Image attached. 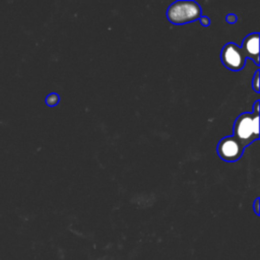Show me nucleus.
I'll return each mask as SVG.
<instances>
[{
	"label": "nucleus",
	"instance_id": "obj_1",
	"mask_svg": "<svg viewBox=\"0 0 260 260\" xmlns=\"http://www.w3.org/2000/svg\"><path fill=\"white\" fill-rule=\"evenodd\" d=\"M259 104H254V113L241 114L234 124V137L243 147L259 138Z\"/></svg>",
	"mask_w": 260,
	"mask_h": 260
},
{
	"label": "nucleus",
	"instance_id": "obj_2",
	"mask_svg": "<svg viewBox=\"0 0 260 260\" xmlns=\"http://www.w3.org/2000/svg\"><path fill=\"white\" fill-rule=\"evenodd\" d=\"M200 16L201 9L195 1H176L167 10L168 19L176 25L194 21Z\"/></svg>",
	"mask_w": 260,
	"mask_h": 260
},
{
	"label": "nucleus",
	"instance_id": "obj_3",
	"mask_svg": "<svg viewBox=\"0 0 260 260\" xmlns=\"http://www.w3.org/2000/svg\"><path fill=\"white\" fill-rule=\"evenodd\" d=\"M220 59L226 68L234 71L241 70L246 63V58L243 55L240 47L234 43H228L223 46Z\"/></svg>",
	"mask_w": 260,
	"mask_h": 260
},
{
	"label": "nucleus",
	"instance_id": "obj_10",
	"mask_svg": "<svg viewBox=\"0 0 260 260\" xmlns=\"http://www.w3.org/2000/svg\"><path fill=\"white\" fill-rule=\"evenodd\" d=\"M254 211L257 215H259V198H257L254 202Z\"/></svg>",
	"mask_w": 260,
	"mask_h": 260
},
{
	"label": "nucleus",
	"instance_id": "obj_6",
	"mask_svg": "<svg viewBox=\"0 0 260 260\" xmlns=\"http://www.w3.org/2000/svg\"><path fill=\"white\" fill-rule=\"evenodd\" d=\"M59 102V95L57 93H50L47 98H46V104L50 107L55 106L56 104H58Z\"/></svg>",
	"mask_w": 260,
	"mask_h": 260
},
{
	"label": "nucleus",
	"instance_id": "obj_7",
	"mask_svg": "<svg viewBox=\"0 0 260 260\" xmlns=\"http://www.w3.org/2000/svg\"><path fill=\"white\" fill-rule=\"evenodd\" d=\"M252 85H253L254 90L256 92H259V71L258 70L255 72V75H254V78L252 81Z\"/></svg>",
	"mask_w": 260,
	"mask_h": 260
},
{
	"label": "nucleus",
	"instance_id": "obj_8",
	"mask_svg": "<svg viewBox=\"0 0 260 260\" xmlns=\"http://www.w3.org/2000/svg\"><path fill=\"white\" fill-rule=\"evenodd\" d=\"M225 20L230 23H235L237 21V16H236V14H233V13L228 14L225 17Z\"/></svg>",
	"mask_w": 260,
	"mask_h": 260
},
{
	"label": "nucleus",
	"instance_id": "obj_9",
	"mask_svg": "<svg viewBox=\"0 0 260 260\" xmlns=\"http://www.w3.org/2000/svg\"><path fill=\"white\" fill-rule=\"evenodd\" d=\"M199 21H200L201 25H203V26H207L209 24V22H210V20H209V18L207 16H200L199 17Z\"/></svg>",
	"mask_w": 260,
	"mask_h": 260
},
{
	"label": "nucleus",
	"instance_id": "obj_5",
	"mask_svg": "<svg viewBox=\"0 0 260 260\" xmlns=\"http://www.w3.org/2000/svg\"><path fill=\"white\" fill-rule=\"evenodd\" d=\"M245 58L252 59L256 65H259V34L248 35L240 48Z\"/></svg>",
	"mask_w": 260,
	"mask_h": 260
},
{
	"label": "nucleus",
	"instance_id": "obj_4",
	"mask_svg": "<svg viewBox=\"0 0 260 260\" xmlns=\"http://www.w3.org/2000/svg\"><path fill=\"white\" fill-rule=\"evenodd\" d=\"M244 147L234 136L222 138L217 144V153L225 161H236L243 153Z\"/></svg>",
	"mask_w": 260,
	"mask_h": 260
}]
</instances>
